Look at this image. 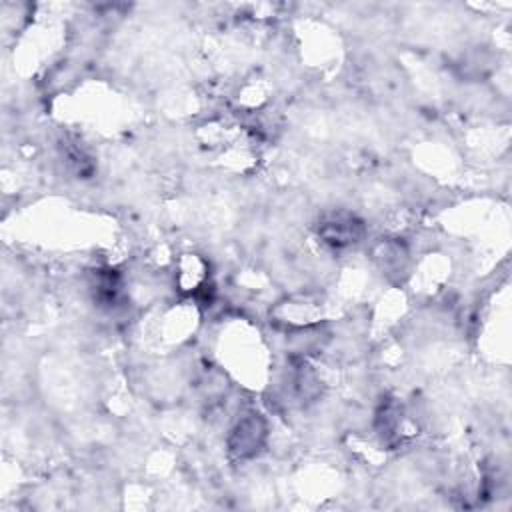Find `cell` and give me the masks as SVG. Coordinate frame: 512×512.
Listing matches in <instances>:
<instances>
[{"label": "cell", "mask_w": 512, "mask_h": 512, "mask_svg": "<svg viewBox=\"0 0 512 512\" xmlns=\"http://www.w3.org/2000/svg\"><path fill=\"white\" fill-rule=\"evenodd\" d=\"M266 436L268 424L264 416L256 410H248L234 422L228 436V450L238 460L252 458L262 450Z\"/></svg>", "instance_id": "obj_1"}, {"label": "cell", "mask_w": 512, "mask_h": 512, "mask_svg": "<svg viewBox=\"0 0 512 512\" xmlns=\"http://www.w3.org/2000/svg\"><path fill=\"white\" fill-rule=\"evenodd\" d=\"M362 236L364 224L350 212H332L318 222V238L334 250L350 248L358 244Z\"/></svg>", "instance_id": "obj_2"}]
</instances>
